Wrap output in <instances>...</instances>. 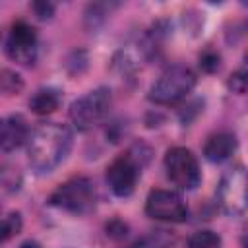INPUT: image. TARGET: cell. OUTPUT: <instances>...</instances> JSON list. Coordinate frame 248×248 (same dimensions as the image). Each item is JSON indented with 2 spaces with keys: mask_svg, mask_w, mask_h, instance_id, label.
I'll use <instances>...</instances> for the list:
<instances>
[{
  "mask_svg": "<svg viewBox=\"0 0 248 248\" xmlns=\"http://www.w3.org/2000/svg\"><path fill=\"white\" fill-rule=\"evenodd\" d=\"M219 205L227 215H240L248 207V170L242 165L231 167L217 188Z\"/></svg>",
  "mask_w": 248,
  "mask_h": 248,
  "instance_id": "5",
  "label": "cell"
},
{
  "mask_svg": "<svg viewBox=\"0 0 248 248\" xmlns=\"http://www.w3.org/2000/svg\"><path fill=\"white\" fill-rule=\"evenodd\" d=\"M33 12L37 14V17L41 19H48L54 14V6L50 2H35L33 4Z\"/></svg>",
  "mask_w": 248,
  "mask_h": 248,
  "instance_id": "19",
  "label": "cell"
},
{
  "mask_svg": "<svg viewBox=\"0 0 248 248\" xmlns=\"http://www.w3.org/2000/svg\"><path fill=\"white\" fill-rule=\"evenodd\" d=\"M227 85L232 93H238V95L248 93V68H240L234 74H231Z\"/></svg>",
  "mask_w": 248,
  "mask_h": 248,
  "instance_id": "17",
  "label": "cell"
},
{
  "mask_svg": "<svg viewBox=\"0 0 248 248\" xmlns=\"http://www.w3.org/2000/svg\"><path fill=\"white\" fill-rule=\"evenodd\" d=\"M140 169H141V165L134 157L132 151L122 153L116 159H112V163L107 167V172H105V178H107L110 192L118 198L130 196L138 184Z\"/></svg>",
  "mask_w": 248,
  "mask_h": 248,
  "instance_id": "7",
  "label": "cell"
},
{
  "mask_svg": "<svg viewBox=\"0 0 248 248\" xmlns=\"http://www.w3.org/2000/svg\"><path fill=\"white\" fill-rule=\"evenodd\" d=\"M196 85V74L184 64L169 66L149 89V101L157 105H172L184 99Z\"/></svg>",
  "mask_w": 248,
  "mask_h": 248,
  "instance_id": "3",
  "label": "cell"
},
{
  "mask_svg": "<svg viewBox=\"0 0 248 248\" xmlns=\"http://www.w3.org/2000/svg\"><path fill=\"white\" fill-rule=\"evenodd\" d=\"M21 231V215L17 211H12L8 213L4 219H2V240L8 242L12 236H16L17 232Z\"/></svg>",
  "mask_w": 248,
  "mask_h": 248,
  "instance_id": "16",
  "label": "cell"
},
{
  "mask_svg": "<svg viewBox=\"0 0 248 248\" xmlns=\"http://www.w3.org/2000/svg\"><path fill=\"white\" fill-rule=\"evenodd\" d=\"M145 213L157 221L182 223L188 219V207L184 200L172 190H151L145 200Z\"/></svg>",
  "mask_w": 248,
  "mask_h": 248,
  "instance_id": "9",
  "label": "cell"
},
{
  "mask_svg": "<svg viewBox=\"0 0 248 248\" xmlns=\"http://www.w3.org/2000/svg\"><path fill=\"white\" fill-rule=\"evenodd\" d=\"M219 60H221L219 52H215L213 48H207V50H203L202 56H200V66H202L205 72H215V70L219 68Z\"/></svg>",
  "mask_w": 248,
  "mask_h": 248,
  "instance_id": "18",
  "label": "cell"
},
{
  "mask_svg": "<svg viewBox=\"0 0 248 248\" xmlns=\"http://www.w3.org/2000/svg\"><path fill=\"white\" fill-rule=\"evenodd\" d=\"M126 225L122 223V221H118V219H114V221H110L108 225H107V234H110V236H114V238H122V236H126Z\"/></svg>",
  "mask_w": 248,
  "mask_h": 248,
  "instance_id": "20",
  "label": "cell"
},
{
  "mask_svg": "<svg viewBox=\"0 0 248 248\" xmlns=\"http://www.w3.org/2000/svg\"><path fill=\"white\" fill-rule=\"evenodd\" d=\"M29 138H31V134H29L27 120L21 114H10L8 118H4L2 136H0V143H2L4 153H10V151L21 147L23 143L29 141Z\"/></svg>",
  "mask_w": 248,
  "mask_h": 248,
  "instance_id": "10",
  "label": "cell"
},
{
  "mask_svg": "<svg viewBox=\"0 0 248 248\" xmlns=\"http://www.w3.org/2000/svg\"><path fill=\"white\" fill-rule=\"evenodd\" d=\"M174 240L176 238H174V234L170 231L157 229V231H151V232L140 236L128 248H172Z\"/></svg>",
  "mask_w": 248,
  "mask_h": 248,
  "instance_id": "13",
  "label": "cell"
},
{
  "mask_svg": "<svg viewBox=\"0 0 248 248\" xmlns=\"http://www.w3.org/2000/svg\"><path fill=\"white\" fill-rule=\"evenodd\" d=\"M110 105H112L110 89L97 87L72 103L70 120L78 130H89L108 114Z\"/></svg>",
  "mask_w": 248,
  "mask_h": 248,
  "instance_id": "4",
  "label": "cell"
},
{
  "mask_svg": "<svg viewBox=\"0 0 248 248\" xmlns=\"http://www.w3.org/2000/svg\"><path fill=\"white\" fill-rule=\"evenodd\" d=\"M244 248H248V240H246V242H244Z\"/></svg>",
  "mask_w": 248,
  "mask_h": 248,
  "instance_id": "22",
  "label": "cell"
},
{
  "mask_svg": "<svg viewBox=\"0 0 248 248\" xmlns=\"http://www.w3.org/2000/svg\"><path fill=\"white\" fill-rule=\"evenodd\" d=\"M19 248H41V244L35 242V240H25V242L19 244Z\"/></svg>",
  "mask_w": 248,
  "mask_h": 248,
  "instance_id": "21",
  "label": "cell"
},
{
  "mask_svg": "<svg viewBox=\"0 0 248 248\" xmlns=\"http://www.w3.org/2000/svg\"><path fill=\"white\" fill-rule=\"evenodd\" d=\"M72 147V132L58 122L41 124L27 141V161L39 174L56 169Z\"/></svg>",
  "mask_w": 248,
  "mask_h": 248,
  "instance_id": "1",
  "label": "cell"
},
{
  "mask_svg": "<svg viewBox=\"0 0 248 248\" xmlns=\"http://www.w3.org/2000/svg\"><path fill=\"white\" fill-rule=\"evenodd\" d=\"M236 151V136L232 132H215L203 143V155L211 163H223Z\"/></svg>",
  "mask_w": 248,
  "mask_h": 248,
  "instance_id": "11",
  "label": "cell"
},
{
  "mask_svg": "<svg viewBox=\"0 0 248 248\" xmlns=\"http://www.w3.org/2000/svg\"><path fill=\"white\" fill-rule=\"evenodd\" d=\"M60 103H62V97L56 89L43 87V89L35 91L33 97L29 99V108L35 114H50L60 107Z\"/></svg>",
  "mask_w": 248,
  "mask_h": 248,
  "instance_id": "12",
  "label": "cell"
},
{
  "mask_svg": "<svg viewBox=\"0 0 248 248\" xmlns=\"http://www.w3.org/2000/svg\"><path fill=\"white\" fill-rule=\"evenodd\" d=\"M0 87H2V91L6 95H17L23 89V79L16 72L4 68L2 70V78H0Z\"/></svg>",
  "mask_w": 248,
  "mask_h": 248,
  "instance_id": "15",
  "label": "cell"
},
{
  "mask_svg": "<svg viewBox=\"0 0 248 248\" xmlns=\"http://www.w3.org/2000/svg\"><path fill=\"white\" fill-rule=\"evenodd\" d=\"M48 203L74 215H87L97 205V192L87 176H74L48 196Z\"/></svg>",
  "mask_w": 248,
  "mask_h": 248,
  "instance_id": "2",
  "label": "cell"
},
{
  "mask_svg": "<svg viewBox=\"0 0 248 248\" xmlns=\"http://www.w3.org/2000/svg\"><path fill=\"white\" fill-rule=\"evenodd\" d=\"M6 54L19 64H33L37 58V31L25 21H14L4 39Z\"/></svg>",
  "mask_w": 248,
  "mask_h": 248,
  "instance_id": "8",
  "label": "cell"
},
{
  "mask_svg": "<svg viewBox=\"0 0 248 248\" xmlns=\"http://www.w3.org/2000/svg\"><path fill=\"white\" fill-rule=\"evenodd\" d=\"M165 170H167L169 180L182 190H194L202 180L198 159L186 147H170L167 151Z\"/></svg>",
  "mask_w": 248,
  "mask_h": 248,
  "instance_id": "6",
  "label": "cell"
},
{
  "mask_svg": "<svg viewBox=\"0 0 248 248\" xmlns=\"http://www.w3.org/2000/svg\"><path fill=\"white\" fill-rule=\"evenodd\" d=\"M188 248H221V236L213 231H196L188 238Z\"/></svg>",
  "mask_w": 248,
  "mask_h": 248,
  "instance_id": "14",
  "label": "cell"
}]
</instances>
